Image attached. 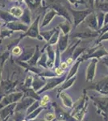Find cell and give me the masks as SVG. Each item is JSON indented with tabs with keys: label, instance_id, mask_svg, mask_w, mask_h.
I'll use <instances>...</instances> for the list:
<instances>
[{
	"label": "cell",
	"instance_id": "6da1fadb",
	"mask_svg": "<svg viewBox=\"0 0 108 121\" xmlns=\"http://www.w3.org/2000/svg\"><path fill=\"white\" fill-rule=\"evenodd\" d=\"M23 96L24 95H23V91H15V92L5 95L0 100V109L4 108L5 107L8 106L10 104L19 102L23 98Z\"/></svg>",
	"mask_w": 108,
	"mask_h": 121
},
{
	"label": "cell",
	"instance_id": "7a4b0ae2",
	"mask_svg": "<svg viewBox=\"0 0 108 121\" xmlns=\"http://www.w3.org/2000/svg\"><path fill=\"white\" fill-rule=\"evenodd\" d=\"M40 15L36 17V19L29 26L28 30L21 36L23 38L27 36V37H30L32 39H37L39 40H43V37L40 35V31H39V28H40L39 27V21H40Z\"/></svg>",
	"mask_w": 108,
	"mask_h": 121
},
{
	"label": "cell",
	"instance_id": "3957f363",
	"mask_svg": "<svg viewBox=\"0 0 108 121\" xmlns=\"http://www.w3.org/2000/svg\"><path fill=\"white\" fill-rule=\"evenodd\" d=\"M67 78L65 77H55V78H51L48 80L46 81V84L40 91H39L38 93L39 95H41V94L46 92L48 91H51V90L54 89L55 87H56L57 86L60 85L61 82H64L65 80Z\"/></svg>",
	"mask_w": 108,
	"mask_h": 121
},
{
	"label": "cell",
	"instance_id": "277c9868",
	"mask_svg": "<svg viewBox=\"0 0 108 121\" xmlns=\"http://www.w3.org/2000/svg\"><path fill=\"white\" fill-rule=\"evenodd\" d=\"M36 100H34L32 98H27V97H23L19 102L17 103L16 107H15V112H23L26 113L29 107Z\"/></svg>",
	"mask_w": 108,
	"mask_h": 121
},
{
	"label": "cell",
	"instance_id": "5b68a950",
	"mask_svg": "<svg viewBox=\"0 0 108 121\" xmlns=\"http://www.w3.org/2000/svg\"><path fill=\"white\" fill-rule=\"evenodd\" d=\"M35 52H36V47L25 46L24 48H23V52H22V53H21V55L18 56L15 60L27 62L33 56Z\"/></svg>",
	"mask_w": 108,
	"mask_h": 121
},
{
	"label": "cell",
	"instance_id": "8992f818",
	"mask_svg": "<svg viewBox=\"0 0 108 121\" xmlns=\"http://www.w3.org/2000/svg\"><path fill=\"white\" fill-rule=\"evenodd\" d=\"M5 26L7 28L13 31V32H23L24 33L26 32L29 28V26H27V25L23 23L19 20L7 23H6Z\"/></svg>",
	"mask_w": 108,
	"mask_h": 121
},
{
	"label": "cell",
	"instance_id": "52a82bcc",
	"mask_svg": "<svg viewBox=\"0 0 108 121\" xmlns=\"http://www.w3.org/2000/svg\"><path fill=\"white\" fill-rule=\"evenodd\" d=\"M17 103L10 104L8 106L5 107L4 108L0 109V116H1V120H6V119H9L10 116H13L15 111V107H16Z\"/></svg>",
	"mask_w": 108,
	"mask_h": 121
},
{
	"label": "cell",
	"instance_id": "ba28073f",
	"mask_svg": "<svg viewBox=\"0 0 108 121\" xmlns=\"http://www.w3.org/2000/svg\"><path fill=\"white\" fill-rule=\"evenodd\" d=\"M20 91H23V95L24 96L23 97H27V98H32L34 100L36 101H38V100H40L41 97L40 95H39L36 91H35L32 87L31 88H26V87H23L21 86L20 87Z\"/></svg>",
	"mask_w": 108,
	"mask_h": 121
},
{
	"label": "cell",
	"instance_id": "9c48e42d",
	"mask_svg": "<svg viewBox=\"0 0 108 121\" xmlns=\"http://www.w3.org/2000/svg\"><path fill=\"white\" fill-rule=\"evenodd\" d=\"M52 106L54 107V112L56 115V119L58 121H70V117L68 116L67 113L62 111L58 106H56V103H52Z\"/></svg>",
	"mask_w": 108,
	"mask_h": 121
},
{
	"label": "cell",
	"instance_id": "30bf717a",
	"mask_svg": "<svg viewBox=\"0 0 108 121\" xmlns=\"http://www.w3.org/2000/svg\"><path fill=\"white\" fill-rule=\"evenodd\" d=\"M45 84H46V82L43 79L42 77H40V75H36V74L34 75L32 88L35 91L38 92L39 91H40V90L45 86Z\"/></svg>",
	"mask_w": 108,
	"mask_h": 121
},
{
	"label": "cell",
	"instance_id": "8fae6325",
	"mask_svg": "<svg viewBox=\"0 0 108 121\" xmlns=\"http://www.w3.org/2000/svg\"><path fill=\"white\" fill-rule=\"evenodd\" d=\"M41 55H42V52L40 51V48H39V46L37 45L36 47V52H35L34 55H33V56L28 60V61H27V64L31 66L36 67V65H38V61H39V60H40Z\"/></svg>",
	"mask_w": 108,
	"mask_h": 121
},
{
	"label": "cell",
	"instance_id": "7c38bea8",
	"mask_svg": "<svg viewBox=\"0 0 108 121\" xmlns=\"http://www.w3.org/2000/svg\"><path fill=\"white\" fill-rule=\"evenodd\" d=\"M19 21H21L23 23L30 26L32 24V15H31V10L28 7H26L23 11V14L20 19H19Z\"/></svg>",
	"mask_w": 108,
	"mask_h": 121
},
{
	"label": "cell",
	"instance_id": "4fadbf2b",
	"mask_svg": "<svg viewBox=\"0 0 108 121\" xmlns=\"http://www.w3.org/2000/svg\"><path fill=\"white\" fill-rule=\"evenodd\" d=\"M0 19H1L2 20L4 21L6 23H10V22H13V21L19 20L18 19H16L15 17H14L12 15L10 14L9 11H2V10H0Z\"/></svg>",
	"mask_w": 108,
	"mask_h": 121
},
{
	"label": "cell",
	"instance_id": "5bb4252c",
	"mask_svg": "<svg viewBox=\"0 0 108 121\" xmlns=\"http://www.w3.org/2000/svg\"><path fill=\"white\" fill-rule=\"evenodd\" d=\"M8 11L10 12V14L12 15L14 17L19 19L22 17L23 11H24V9H23L22 7H19V6H14V7H11V8L9 9Z\"/></svg>",
	"mask_w": 108,
	"mask_h": 121
},
{
	"label": "cell",
	"instance_id": "9a60e30c",
	"mask_svg": "<svg viewBox=\"0 0 108 121\" xmlns=\"http://www.w3.org/2000/svg\"><path fill=\"white\" fill-rule=\"evenodd\" d=\"M59 95H60V99H61L62 103H63V104L65 106L67 107H72V106H73L72 99L70 98V96L67 93L65 92V91H62V92L59 93Z\"/></svg>",
	"mask_w": 108,
	"mask_h": 121
},
{
	"label": "cell",
	"instance_id": "2e32d148",
	"mask_svg": "<svg viewBox=\"0 0 108 121\" xmlns=\"http://www.w3.org/2000/svg\"><path fill=\"white\" fill-rule=\"evenodd\" d=\"M55 15H56V12H55L54 11H48V13H46L44 19H43L42 23H41V25H40V28H44L45 26H47V25L51 22V20L52 19Z\"/></svg>",
	"mask_w": 108,
	"mask_h": 121
},
{
	"label": "cell",
	"instance_id": "e0dca14e",
	"mask_svg": "<svg viewBox=\"0 0 108 121\" xmlns=\"http://www.w3.org/2000/svg\"><path fill=\"white\" fill-rule=\"evenodd\" d=\"M48 55H47L46 52H42V55H41L40 60L38 61V65L40 68H43L44 69H48Z\"/></svg>",
	"mask_w": 108,
	"mask_h": 121
},
{
	"label": "cell",
	"instance_id": "ac0fdd59",
	"mask_svg": "<svg viewBox=\"0 0 108 121\" xmlns=\"http://www.w3.org/2000/svg\"><path fill=\"white\" fill-rule=\"evenodd\" d=\"M33 78L34 76L32 75V73L29 72V73L26 76L24 81H23V83L22 84V86L26 87V88H31L32 86V82H33Z\"/></svg>",
	"mask_w": 108,
	"mask_h": 121
},
{
	"label": "cell",
	"instance_id": "d6986e66",
	"mask_svg": "<svg viewBox=\"0 0 108 121\" xmlns=\"http://www.w3.org/2000/svg\"><path fill=\"white\" fill-rule=\"evenodd\" d=\"M55 29L53 30H49V31H41L40 32V35L43 37L44 40H46L47 42H48L50 40V39L52 38V36H53V34L55 33Z\"/></svg>",
	"mask_w": 108,
	"mask_h": 121
},
{
	"label": "cell",
	"instance_id": "ffe728a7",
	"mask_svg": "<svg viewBox=\"0 0 108 121\" xmlns=\"http://www.w3.org/2000/svg\"><path fill=\"white\" fill-rule=\"evenodd\" d=\"M67 40L68 36H60L59 39V48L61 52H64L67 47Z\"/></svg>",
	"mask_w": 108,
	"mask_h": 121
},
{
	"label": "cell",
	"instance_id": "44dd1931",
	"mask_svg": "<svg viewBox=\"0 0 108 121\" xmlns=\"http://www.w3.org/2000/svg\"><path fill=\"white\" fill-rule=\"evenodd\" d=\"M44 107H39L38 109H36V111H34L33 112H32L31 114H29V115H27V116H26V118L28 120H34V119H36V118H38V116L40 114L41 112H43V111L44 110Z\"/></svg>",
	"mask_w": 108,
	"mask_h": 121
},
{
	"label": "cell",
	"instance_id": "7402d4cb",
	"mask_svg": "<svg viewBox=\"0 0 108 121\" xmlns=\"http://www.w3.org/2000/svg\"><path fill=\"white\" fill-rule=\"evenodd\" d=\"M40 2L41 0H25V3L27 5V7L32 11L35 10L40 4Z\"/></svg>",
	"mask_w": 108,
	"mask_h": 121
},
{
	"label": "cell",
	"instance_id": "603a6c76",
	"mask_svg": "<svg viewBox=\"0 0 108 121\" xmlns=\"http://www.w3.org/2000/svg\"><path fill=\"white\" fill-rule=\"evenodd\" d=\"M10 56H11V52L9 51H7V50L2 55H0V67L3 68L5 62L9 59Z\"/></svg>",
	"mask_w": 108,
	"mask_h": 121
},
{
	"label": "cell",
	"instance_id": "cb8c5ba5",
	"mask_svg": "<svg viewBox=\"0 0 108 121\" xmlns=\"http://www.w3.org/2000/svg\"><path fill=\"white\" fill-rule=\"evenodd\" d=\"M74 81H75V78H70V79H68L66 82H64L63 85H62L61 86H60V89H59L58 92L60 93V92H62V91H63L64 90L69 88V87L73 85V83Z\"/></svg>",
	"mask_w": 108,
	"mask_h": 121
},
{
	"label": "cell",
	"instance_id": "d4e9b609",
	"mask_svg": "<svg viewBox=\"0 0 108 121\" xmlns=\"http://www.w3.org/2000/svg\"><path fill=\"white\" fill-rule=\"evenodd\" d=\"M13 31L10 30L8 28H3L0 30V39L4 40L5 38L10 37L13 34Z\"/></svg>",
	"mask_w": 108,
	"mask_h": 121
},
{
	"label": "cell",
	"instance_id": "484cf974",
	"mask_svg": "<svg viewBox=\"0 0 108 121\" xmlns=\"http://www.w3.org/2000/svg\"><path fill=\"white\" fill-rule=\"evenodd\" d=\"M39 107H40V100L35 101V102L33 103L30 107H29V108L27 109V112H26V116H27V115H29V114H31L32 112H33L34 111H36V109H38Z\"/></svg>",
	"mask_w": 108,
	"mask_h": 121
},
{
	"label": "cell",
	"instance_id": "4316f807",
	"mask_svg": "<svg viewBox=\"0 0 108 121\" xmlns=\"http://www.w3.org/2000/svg\"><path fill=\"white\" fill-rule=\"evenodd\" d=\"M22 48L19 45H16L11 50V55L13 56H19L22 53Z\"/></svg>",
	"mask_w": 108,
	"mask_h": 121
},
{
	"label": "cell",
	"instance_id": "83f0119b",
	"mask_svg": "<svg viewBox=\"0 0 108 121\" xmlns=\"http://www.w3.org/2000/svg\"><path fill=\"white\" fill-rule=\"evenodd\" d=\"M44 120L45 121H52L56 119V115L55 112H47L44 116Z\"/></svg>",
	"mask_w": 108,
	"mask_h": 121
},
{
	"label": "cell",
	"instance_id": "f1b7e54d",
	"mask_svg": "<svg viewBox=\"0 0 108 121\" xmlns=\"http://www.w3.org/2000/svg\"><path fill=\"white\" fill-rule=\"evenodd\" d=\"M58 38H59V32L58 31H56V32H55L53 36H52V38L50 39L49 41L48 42V44H49V45H53V44H55L56 42H57Z\"/></svg>",
	"mask_w": 108,
	"mask_h": 121
},
{
	"label": "cell",
	"instance_id": "f546056e",
	"mask_svg": "<svg viewBox=\"0 0 108 121\" xmlns=\"http://www.w3.org/2000/svg\"><path fill=\"white\" fill-rule=\"evenodd\" d=\"M54 73H55V74H56V76H60V75H62L65 73V69H61L60 66H58V67L55 68Z\"/></svg>",
	"mask_w": 108,
	"mask_h": 121
},
{
	"label": "cell",
	"instance_id": "4dcf8cb0",
	"mask_svg": "<svg viewBox=\"0 0 108 121\" xmlns=\"http://www.w3.org/2000/svg\"><path fill=\"white\" fill-rule=\"evenodd\" d=\"M60 27H61V28H62V30H63L65 34H66L67 32H69V27L67 26V25L62 24V25H60Z\"/></svg>",
	"mask_w": 108,
	"mask_h": 121
},
{
	"label": "cell",
	"instance_id": "1f68e13d",
	"mask_svg": "<svg viewBox=\"0 0 108 121\" xmlns=\"http://www.w3.org/2000/svg\"><path fill=\"white\" fill-rule=\"evenodd\" d=\"M41 99H43L44 102H46L48 103H49V101H50V98H49V96H48V95H44L43 97H41Z\"/></svg>",
	"mask_w": 108,
	"mask_h": 121
},
{
	"label": "cell",
	"instance_id": "d6a6232c",
	"mask_svg": "<svg viewBox=\"0 0 108 121\" xmlns=\"http://www.w3.org/2000/svg\"><path fill=\"white\" fill-rule=\"evenodd\" d=\"M60 67L61 68V69H67L68 63H67V62H60Z\"/></svg>",
	"mask_w": 108,
	"mask_h": 121
},
{
	"label": "cell",
	"instance_id": "836d02e7",
	"mask_svg": "<svg viewBox=\"0 0 108 121\" xmlns=\"http://www.w3.org/2000/svg\"><path fill=\"white\" fill-rule=\"evenodd\" d=\"M66 62L68 63V65H71L73 62V59L72 57H69V58H68V59H67Z\"/></svg>",
	"mask_w": 108,
	"mask_h": 121
},
{
	"label": "cell",
	"instance_id": "e575fe53",
	"mask_svg": "<svg viewBox=\"0 0 108 121\" xmlns=\"http://www.w3.org/2000/svg\"><path fill=\"white\" fill-rule=\"evenodd\" d=\"M29 121H45L44 119H38V118H36V119H34V120H29Z\"/></svg>",
	"mask_w": 108,
	"mask_h": 121
},
{
	"label": "cell",
	"instance_id": "d590c367",
	"mask_svg": "<svg viewBox=\"0 0 108 121\" xmlns=\"http://www.w3.org/2000/svg\"><path fill=\"white\" fill-rule=\"evenodd\" d=\"M2 73H3V68L0 67V82L2 81Z\"/></svg>",
	"mask_w": 108,
	"mask_h": 121
},
{
	"label": "cell",
	"instance_id": "8d00e7d4",
	"mask_svg": "<svg viewBox=\"0 0 108 121\" xmlns=\"http://www.w3.org/2000/svg\"><path fill=\"white\" fill-rule=\"evenodd\" d=\"M3 22H4V21H3V20H2V19H0V27H1V26H3Z\"/></svg>",
	"mask_w": 108,
	"mask_h": 121
},
{
	"label": "cell",
	"instance_id": "74e56055",
	"mask_svg": "<svg viewBox=\"0 0 108 121\" xmlns=\"http://www.w3.org/2000/svg\"><path fill=\"white\" fill-rule=\"evenodd\" d=\"M20 121H29L28 120H27V119L26 118V117H25V118H23V119H22V120H21Z\"/></svg>",
	"mask_w": 108,
	"mask_h": 121
},
{
	"label": "cell",
	"instance_id": "f35d334b",
	"mask_svg": "<svg viewBox=\"0 0 108 121\" xmlns=\"http://www.w3.org/2000/svg\"><path fill=\"white\" fill-rule=\"evenodd\" d=\"M17 1H18L19 3H22L23 2H25V0H17Z\"/></svg>",
	"mask_w": 108,
	"mask_h": 121
},
{
	"label": "cell",
	"instance_id": "ab89813d",
	"mask_svg": "<svg viewBox=\"0 0 108 121\" xmlns=\"http://www.w3.org/2000/svg\"><path fill=\"white\" fill-rule=\"evenodd\" d=\"M8 1H10V2H13V1H15V0H8Z\"/></svg>",
	"mask_w": 108,
	"mask_h": 121
},
{
	"label": "cell",
	"instance_id": "60d3db41",
	"mask_svg": "<svg viewBox=\"0 0 108 121\" xmlns=\"http://www.w3.org/2000/svg\"><path fill=\"white\" fill-rule=\"evenodd\" d=\"M0 7H2V4H0Z\"/></svg>",
	"mask_w": 108,
	"mask_h": 121
},
{
	"label": "cell",
	"instance_id": "b9f144b4",
	"mask_svg": "<svg viewBox=\"0 0 108 121\" xmlns=\"http://www.w3.org/2000/svg\"><path fill=\"white\" fill-rule=\"evenodd\" d=\"M0 120H1V116H0Z\"/></svg>",
	"mask_w": 108,
	"mask_h": 121
}]
</instances>
